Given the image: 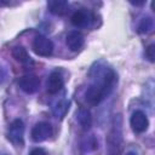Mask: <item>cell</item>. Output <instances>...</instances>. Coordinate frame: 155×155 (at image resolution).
Listing matches in <instances>:
<instances>
[{"label": "cell", "mask_w": 155, "mask_h": 155, "mask_svg": "<svg viewBox=\"0 0 155 155\" xmlns=\"http://www.w3.org/2000/svg\"><path fill=\"white\" fill-rule=\"evenodd\" d=\"M90 75L92 78V82L103 87L108 93H110L113 91L115 82L117 80L115 71L110 67L104 64L103 62H97L91 68Z\"/></svg>", "instance_id": "cell-1"}, {"label": "cell", "mask_w": 155, "mask_h": 155, "mask_svg": "<svg viewBox=\"0 0 155 155\" xmlns=\"http://www.w3.org/2000/svg\"><path fill=\"white\" fill-rule=\"evenodd\" d=\"M108 144L109 155H117L121 144V119L119 115L115 117L113 128L108 136Z\"/></svg>", "instance_id": "cell-2"}, {"label": "cell", "mask_w": 155, "mask_h": 155, "mask_svg": "<svg viewBox=\"0 0 155 155\" xmlns=\"http://www.w3.org/2000/svg\"><path fill=\"white\" fill-rule=\"evenodd\" d=\"M7 138L12 144H15L17 147L23 145V143H24V124L21 119H16L10 124V126L7 128Z\"/></svg>", "instance_id": "cell-3"}, {"label": "cell", "mask_w": 155, "mask_h": 155, "mask_svg": "<svg viewBox=\"0 0 155 155\" xmlns=\"http://www.w3.org/2000/svg\"><path fill=\"white\" fill-rule=\"evenodd\" d=\"M108 94L109 93L103 87L92 82L85 91V101L90 105H98Z\"/></svg>", "instance_id": "cell-4"}, {"label": "cell", "mask_w": 155, "mask_h": 155, "mask_svg": "<svg viewBox=\"0 0 155 155\" xmlns=\"http://www.w3.org/2000/svg\"><path fill=\"white\" fill-rule=\"evenodd\" d=\"M33 50L38 56L48 57L53 52V44L45 35H38L33 41Z\"/></svg>", "instance_id": "cell-5"}, {"label": "cell", "mask_w": 155, "mask_h": 155, "mask_svg": "<svg viewBox=\"0 0 155 155\" xmlns=\"http://www.w3.org/2000/svg\"><path fill=\"white\" fill-rule=\"evenodd\" d=\"M53 133V128L51 126V124L46 122V121H41L38 122L33 130H31V139L36 143L39 142H44L46 139H48Z\"/></svg>", "instance_id": "cell-6"}, {"label": "cell", "mask_w": 155, "mask_h": 155, "mask_svg": "<svg viewBox=\"0 0 155 155\" xmlns=\"http://www.w3.org/2000/svg\"><path fill=\"white\" fill-rule=\"evenodd\" d=\"M93 22V15L86 8L76 10L71 16V23L78 28H87L91 27Z\"/></svg>", "instance_id": "cell-7"}, {"label": "cell", "mask_w": 155, "mask_h": 155, "mask_svg": "<svg viewBox=\"0 0 155 155\" xmlns=\"http://www.w3.org/2000/svg\"><path fill=\"white\" fill-rule=\"evenodd\" d=\"M18 86L23 92H25L28 94H31V93H35L39 90L40 80H39V78L36 75L28 74V75H24V76H22L19 79Z\"/></svg>", "instance_id": "cell-8"}, {"label": "cell", "mask_w": 155, "mask_h": 155, "mask_svg": "<svg viewBox=\"0 0 155 155\" xmlns=\"http://www.w3.org/2000/svg\"><path fill=\"white\" fill-rule=\"evenodd\" d=\"M130 125L132 127V130L137 133H140V132H144L148 126H149V120L147 117V115L140 111V110H137L132 114L131 119H130Z\"/></svg>", "instance_id": "cell-9"}, {"label": "cell", "mask_w": 155, "mask_h": 155, "mask_svg": "<svg viewBox=\"0 0 155 155\" xmlns=\"http://www.w3.org/2000/svg\"><path fill=\"white\" fill-rule=\"evenodd\" d=\"M63 86H64L63 76L58 71H52L48 75V79H47V82H46L47 92L51 93V94H56L63 88Z\"/></svg>", "instance_id": "cell-10"}, {"label": "cell", "mask_w": 155, "mask_h": 155, "mask_svg": "<svg viewBox=\"0 0 155 155\" xmlns=\"http://www.w3.org/2000/svg\"><path fill=\"white\" fill-rule=\"evenodd\" d=\"M65 42H67V46H68L71 51H79V50L84 46L85 39H84V35H82L80 31L73 30V31H70V33L67 35Z\"/></svg>", "instance_id": "cell-11"}, {"label": "cell", "mask_w": 155, "mask_h": 155, "mask_svg": "<svg viewBox=\"0 0 155 155\" xmlns=\"http://www.w3.org/2000/svg\"><path fill=\"white\" fill-rule=\"evenodd\" d=\"M47 7L51 13L57 16H63L69 10V2L65 0H51L47 2Z\"/></svg>", "instance_id": "cell-12"}, {"label": "cell", "mask_w": 155, "mask_h": 155, "mask_svg": "<svg viewBox=\"0 0 155 155\" xmlns=\"http://www.w3.org/2000/svg\"><path fill=\"white\" fill-rule=\"evenodd\" d=\"M76 120L82 126L84 130H88L92 125V116H91V113L88 109L86 108H80L78 111H76Z\"/></svg>", "instance_id": "cell-13"}, {"label": "cell", "mask_w": 155, "mask_h": 155, "mask_svg": "<svg viewBox=\"0 0 155 155\" xmlns=\"http://www.w3.org/2000/svg\"><path fill=\"white\" fill-rule=\"evenodd\" d=\"M69 104H70L69 101L65 99V98H62V99L57 101L52 105V113H53V115L56 117H63L67 114L68 109H69Z\"/></svg>", "instance_id": "cell-14"}, {"label": "cell", "mask_w": 155, "mask_h": 155, "mask_svg": "<svg viewBox=\"0 0 155 155\" xmlns=\"http://www.w3.org/2000/svg\"><path fill=\"white\" fill-rule=\"evenodd\" d=\"M12 57L19 63H28L30 62V57L27 50L23 46H15L12 48Z\"/></svg>", "instance_id": "cell-15"}, {"label": "cell", "mask_w": 155, "mask_h": 155, "mask_svg": "<svg viewBox=\"0 0 155 155\" xmlns=\"http://www.w3.org/2000/svg\"><path fill=\"white\" fill-rule=\"evenodd\" d=\"M154 28V21L151 17L147 16V17H143L138 24V31L142 33V34H148L153 30Z\"/></svg>", "instance_id": "cell-16"}, {"label": "cell", "mask_w": 155, "mask_h": 155, "mask_svg": "<svg viewBox=\"0 0 155 155\" xmlns=\"http://www.w3.org/2000/svg\"><path fill=\"white\" fill-rule=\"evenodd\" d=\"M98 148V142L96 140V138L93 136H90L88 138H86L82 143V149L85 153H88V151H93Z\"/></svg>", "instance_id": "cell-17"}, {"label": "cell", "mask_w": 155, "mask_h": 155, "mask_svg": "<svg viewBox=\"0 0 155 155\" xmlns=\"http://www.w3.org/2000/svg\"><path fill=\"white\" fill-rule=\"evenodd\" d=\"M154 51H155V45H154V44L149 45V46L147 47V50H145V56L148 57V59H149L150 62H154V58H155Z\"/></svg>", "instance_id": "cell-18"}, {"label": "cell", "mask_w": 155, "mask_h": 155, "mask_svg": "<svg viewBox=\"0 0 155 155\" xmlns=\"http://www.w3.org/2000/svg\"><path fill=\"white\" fill-rule=\"evenodd\" d=\"M29 155H46V151L41 148H36V149H33L29 153Z\"/></svg>", "instance_id": "cell-19"}, {"label": "cell", "mask_w": 155, "mask_h": 155, "mask_svg": "<svg viewBox=\"0 0 155 155\" xmlns=\"http://www.w3.org/2000/svg\"><path fill=\"white\" fill-rule=\"evenodd\" d=\"M5 78H6V74H5V71L2 70V69H0V84L5 80Z\"/></svg>", "instance_id": "cell-20"}, {"label": "cell", "mask_w": 155, "mask_h": 155, "mask_svg": "<svg viewBox=\"0 0 155 155\" xmlns=\"http://www.w3.org/2000/svg\"><path fill=\"white\" fill-rule=\"evenodd\" d=\"M131 4H132V5H136V6H140V5H143V4H144V1H139V2H137V1H136V2L131 1Z\"/></svg>", "instance_id": "cell-21"}, {"label": "cell", "mask_w": 155, "mask_h": 155, "mask_svg": "<svg viewBox=\"0 0 155 155\" xmlns=\"http://www.w3.org/2000/svg\"><path fill=\"white\" fill-rule=\"evenodd\" d=\"M125 155H138V154H137L136 151H127Z\"/></svg>", "instance_id": "cell-22"}]
</instances>
